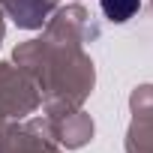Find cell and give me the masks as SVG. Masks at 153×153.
<instances>
[{"label":"cell","mask_w":153,"mask_h":153,"mask_svg":"<svg viewBox=\"0 0 153 153\" xmlns=\"http://www.w3.org/2000/svg\"><path fill=\"white\" fill-rule=\"evenodd\" d=\"M99 6H102V12L111 18V21H126V18H132L135 12H138V0H99Z\"/></svg>","instance_id":"1"}]
</instances>
